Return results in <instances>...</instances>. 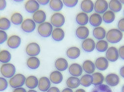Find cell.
<instances>
[{
    "label": "cell",
    "mask_w": 124,
    "mask_h": 92,
    "mask_svg": "<svg viewBox=\"0 0 124 92\" xmlns=\"http://www.w3.org/2000/svg\"><path fill=\"white\" fill-rule=\"evenodd\" d=\"M123 37L121 31L117 29H112L108 31L106 34V37L108 43L115 44L119 43Z\"/></svg>",
    "instance_id": "6da1fadb"
},
{
    "label": "cell",
    "mask_w": 124,
    "mask_h": 92,
    "mask_svg": "<svg viewBox=\"0 0 124 92\" xmlns=\"http://www.w3.org/2000/svg\"><path fill=\"white\" fill-rule=\"evenodd\" d=\"M53 25L51 23L45 22L39 25L37 32L40 36L42 37H48L51 36L53 32Z\"/></svg>",
    "instance_id": "7a4b0ae2"
},
{
    "label": "cell",
    "mask_w": 124,
    "mask_h": 92,
    "mask_svg": "<svg viewBox=\"0 0 124 92\" xmlns=\"http://www.w3.org/2000/svg\"><path fill=\"white\" fill-rule=\"evenodd\" d=\"M0 72L4 77L11 78L15 75L16 68V67L11 63L4 64L0 68Z\"/></svg>",
    "instance_id": "3957f363"
},
{
    "label": "cell",
    "mask_w": 124,
    "mask_h": 92,
    "mask_svg": "<svg viewBox=\"0 0 124 92\" xmlns=\"http://www.w3.org/2000/svg\"><path fill=\"white\" fill-rule=\"evenodd\" d=\"M26 77L22 74H15L14 76L10 78L9 80V84L13 88H17L22 87L25 82Z\"/></svg>",
    "instance_id": "277c9868"
},
{
    "label": "cell",
    "mask_w": 124,
    "mask_h": 92,
    "mask_svg": "<svg viewBox=\"0 0 124 92\" xmlns=\"http://www.w3.org/2000/svg\"><path fill=\"white\" fill-rule=\"evenodd\" d=\"M50 21L53 26L56 28H61L65 23V18L63 14L57 12L52 15Z\"/></svg>",
    "instance_id": "5b68a950"
},
{
    "label": "cell",
    "mask_w": 124,
    "mask_h": 92,
    "mask_svg": "<svg viewBox=\"0 0 124 92\" xmlns=\"http://www.w3.org/2000/svg\"><path fill=\"white\" fill-rule=\"evenodd\" d=\"M36 28V23L32 19L27 18L24 20L21 24L22 30L26 33H31L34 32Z\"/></svg>",
    "instance_id": "8992f818"
},
{
    "label": "cell",
    "mask_w": 124,
    "mask_h": 92,
    "mask_svg": "<svg viewBox=\"0 0 124 92\" xmlns=\"http://www.w3.org/2000/svg\"><path fill=\"white\" fill-rule=\"evenodd\" d=\"M25 52L29 57L37 56L40 53V46L36 43H31L26 46Z\"/></svg>",
    "instance_id": "52a82bcc"
},
{
    "label": "cell",
    "mask_w": 124,
    "mask_h": 92,
    "mask_svg": "<svg viewBox=\"0 0 124 92\" xmlns=\"http://www.w3.org/2000/svg\"><path fill=\"white\" fill-rule=\"evenodd\" d=\"M108 8V4L106 0H96L94 4V9L98 14H103L106 12Z\"/></svg>",
    "instance_id": "ba28073f"
},
{
    "label": "cell",
    "mask_w": 124,
    "mask_h": 92,
    "mask_svg": "<svg viewBox=\"0 0 124 92\" xmlns=\"http://www.w3.org/2000/svg\"><path fill=\"white\" fill-rule=\"evenodd\" d=\"M119 57L118 49L114 46L109 47L106 51V58L108 61L111 62H115L118 60Z\"/></svg>",
    "instance_id": "9c48e42d"
},
{
    "label": "cell",
    "mask_w": 124,
    "mask_h": 92,
    "mask_svg": "<svg viewBox=\"0 0 124 92\" xmlns=\"http://www.w3.org/2000/svg\"><path fill=\"white\" fill-rule=\"evenodd\" d=\"M7 45L11 49L18 48L22 43V39L18 36L13 35L9 37L7 40Z\"/></svg>",
    "instance_id": "30bf717a"
},
{
    "label": "cell",
    "mask_w": 124,
    "mask_h": 92,
    "mask_svg": "<svg viewBox=\"0 0 124 92\" xmlns=\"http://www.w3.org/2000/svg\"><path fill=\"white\" fill-rule=\"evenodd\" d=\"M26 11L30 13H34L39 9L40 4L36 0H28L25 4Z\"/></svg>",
    "instance_id": "8fae6325"
},
{
    "label": "cell",
    "mask_w": 124,
    "mask_h": 92,
    "mask_svg": "<svg viewBox=\"0 0 124 92\" xmlns=\"http://www.w3.org/2000/svg\"><path fill=\"white\" fill-rule=\"evenodd\" d=\"M95 43L92 38H86L84 39L81 44L82 48L86 52H91L95 48Z\"/></svg>",
    "instance_id": "7c38bea8"
},
{
    "label": "cell",
    "mask_w": 124,
    "mask_h": 92,
    "mask_svg": "<svg viewBox=\"0 0 124 92\" xmlns=\"http://www.w3.org/2000/svg\"><path fill=\"white\" fill-rule=\"evenodd\" d=\"M32 19L36 24H40L45 22L46 19V14L42 10H38L34 12L32 16Z\"/></svg>",
    "instance_id": "4fadbf2b"
},
{
    "label": "cell",
    "mask_w": 124,
    "mask_h": 92,
    "mask_svg": "<svg viewBox=\"0 0 124 92\" xmlns=\"http://www.w3.org/2000/svg\"><path fill=\"white\" fill-rule=\"evenodd\" d=\"M51 87V81L46 77H42L39 79L38 87L40 91L45 92H47Z\"/></svg>",
    "instance_id": "5bb4252c"
},
{
    "label": "cell",
    "mask_w": 124,
    "mask_h": 92,
    "mask_svg": "<svg viewBox=\"0 0 124 92\" xmlns=\"http://www.w3.org/2000/svg\"><path fill=\"white\" fill-rule=\"evenodd\" d=\"M82 67L77 63L71 64L69 67V72L70 74L73 76L78 77L80 76L82 74Z\"/></svg>",
    "instance_id": "9a60e30c"
},
{
    "label": "cell",
    "mask_w": 124,
    "mask_h": 92,
    "mask_svg": "<svg viewBox=\"0 0 124 92\" xmlns=\"http://www.w3.org/2000/svg\"><path fill=\"white\" fill-rule=\"evenodd\" d=\"M95 67L99 70L104 71L107 69L109 66L108 60L104 57H99L97 58L95 62Z\"/></svg>",
    "instance_id": "2e32d148"
},
{
    "label": "cell",
    "mask_w": 124,
    "mask_h": 92,
    "mask_svg": "<svg viewBox=\"0 0 124 92\" xmlns=\"http://www.w3.org/2000/svg\"><path fill=\"white\" fill-rule=\"evenodd\" d=\"M89 35V29L85 26L78 27L76 31V35L80 39H85L87 38Z\"/></svg>",
    "instance_id": "e0dca14e"
},
{
    "label": "cell",
    "mask_w": 124,
    "mask_h": 92,
    "mask_svg": "<svg viewBox=\"0 0 124 92\" xmlns=\"http://www.w3.org/2000/svg\"><path fill=\"white\" fill-rule=\"evenodd\" d=\"M105 82L108 86L115 87L118 85L120 82V78L118 75L115 74H110L105 78Z\"/></svg>",
    "instance_id": "ac0fdd59"
},
{
    "label": "cell",
    "mask_w": 124,
    "mask_h": 92,
    "mask_svg": "<svg viewBox=\"0 0 124 92\" xmlns=\"http://www.w3.org/2000/svg\"><path fill=\"white\" fill-rule=\"evenodd\" d=\"M102 17L97 13H94L91 14L89 18V22L90 24L94 27H99L102 22Z\"/></svg>",
    "instance_id": "d6986e66"
},
{
    "label": "cell",
    "mask_w": 124,
    "mask_h": 92,
    "mask_svg": "<svg viewBox=\"0 0 124 92\" xmlns=\"http://www.w3.org/2000/svg\"><path fill=\"white\" fill-rule=\"evenodd\" d=\"M94 5L91 0H83L80 4V8L84 12H91L94 9Z\"/></svg>",
    "instance_id": "ffe728a7"
},
{
    "label": "cell",
    "mask_w": 124,
    "mask_h": 92,
    "mask_svg": "<svg viewBox=\"0 0 124 92\" xmlns=\"http://www.w3.org/2000/svg\"><path fill=\"white\" fill-rule=\"evenodd\" d=\"M49 79L53 84H58L61 83L63 81V76L60 71L55 70L51 73Z\"/></svg>",
    "instance_id": "44dd1931"
},
{
    "label": "cell",
    "mask_w": 124,
    "mask_h": 92,
    "mask_svg": "<svg viewBox=\"0 0 124 92\" xmlns=\"http://www.w3.org/2000/svg\"><path fill=\"white\" fill-rule=\"evenodd\" d=\"M64 31L61 28H56L53 30L52 37L56 42H61L65 37Z\"/></svg>",
    "instance_id": "7402d4cb"
},
{
    "label": "cell",
    "mask_w": 124,
    "mask_h": 92,
    "mask_svg": "<svg viewBox=\"0 0 124 92\" xmlns=\"http://www.w3.org/2000/svg\"><path fill=\"white\" fill-rule=\"evenodd\" d=\"M26 65L29 68L35 70L40 67V61L36 56L30 57L26 61Z\"/></svg>",
    "instance_id": "603a6c76"
},
{
    "label": "cell",
    "mask_w": 124,
    "mask_h": 92,
    "mask_svg": "<svg viewBox=\"0 0 124 92\" xmlns=\"http://www.w3.org/2000/svg\"><path fill=\"white\" fill-rule=\"evenodd\" d=\"M68 62L66 59L63 58H60L56 60L55 62L56 68L60 71L66 70L68 67Z\"/></svg>",
    "instance_id": "cb8c5ba5"
},
{
    "label": "cell",
    "mask_w": 124,
    "mask_h": 92,
    "mask_svg": "<svg viewBox=\"0 0 124 92\" xmlns=\"http://www.w3.org/2000/svg\"><path fill=\"white\" fill-rule=\"evenodd\" d=\"M38 81L39 80L36 76L31 75L26 78L25 84L28 88L33 90L38 87Z\"/></svg>",
    "instance_id": "d4e9b609"
},
{
    "label": "cell",
    "mask_w": 124,
    "mask_h": 92,
    "mask_svg": "<svg viewBox=\"0 0 124 92\" xmlns=\"http://www.w3.org/2000/svg\"><path fill=\"white\" fill-rule=\"evenodd\" d=\"M66 54L67 57L70 59H76L78 58L80 55V50L77 47H71L67 50Z\"/></svg>",
    "instance_id": "484cf974"
},
{
    "label": "cell",
    "mask_w": 124,
    "mask_h": 92,
    "mask_svg": "<svg viewBox=\"0 0 124 92\" xmlns=\"http://www.w3.org/2000/svg\"><path fill=\"white\" fill-rule=\"evenodd\" d=\"M82 67L85 72L89 74H93L95 70V64L90 60L85 61L82 64Z\"/></svg>",
    "instance_id": "4316f807"
},
{
    "label": "cell",
    "mask_w": 124,
    "mask_h": 92,
    "mask_svg": "<svg viewBox=\"0 0 124 92\" xmlns=\"http://www.w3.org/2000/svg\"><path fill=\"white\" fill-rule=\"evenodd\" d=\"M106 32L105 30L101 27H95L93 30V36L98 40H102L106 37Z\"/></svg>",
    "instance_id": "83f0119b"
},
{
    "label": "cell",
    "mask_w": 124,
    "mask_h": 92,
    "mask_svg": "<svg viewBox=\"0 0 124 92\" xmlns=\"http://www.w3.org/2000/svg\"><path fill=\"white\" fill-rule=\"evenodd\" d=\"M76 22L80 26H85L88 23L89 17L85 12L79 13L76 16Z\"/></svg>",
    "instance_id": "f1b7e54d"
},
{
    "label": "cell",
    "mask_w": 124,
    "mask_h": 92,
    "mask_svg": "<svg viewBox=\"0 0 124 92\" xmlns=\"http://www.w3.org/2000/svg\"><path fill=\"white\" fill-rule=\"evenodd\" d=\"M64 4L62 0H50L49 6L52 11L58 12L61 11L63 7Z\"/></svg>",
    "instance_id": "f546056e"
},
{
    "label": "cell",
    "mask_w": 124,
    "mask_h": 92,
    "mask_svg": "<svg viewBox=\"0 0 124 92\" xmlns=\"http://www.w3.org/2000/svg\"><path fill=\"white\" fill-rule=\"evenodd\" d=\"M110 11L114 12H118L121 11L122 5L119 0H111L109 3Z\"/></svg>",
    "instance_id": "4dcf8cb0"
},
{
    "label": "cell",
    "mask_w": 124,
    "mask_h": 92,
    "mask_svg": "<svg viewBox=\"0 0 124 92\" xmlns=\"http://www.w3.org/2000/svg\"><path fill=\"white\" fill-rule=\"evenodd\" d=\"M66 84L68 88L70 89H76L80 84V79L77 77L71 76L67 79Z\"/></svg>",
    "instance_id": "1f68e13d"
},
{
    "label": "cell",
    "mask_w": 124,
    "mask_h": 92,
    "mask_svg": "<svg viewBox=\"0 0 124 92\" xmlns=\"http://www.w3.org/2000/svg\"><path fill=\"white\" fill-rule=\"evenodd\" d=\"M12 59V55L8 51L3 50L0 51V62L4 64L8 63Z\"/></svg>",
    "instance_id": "d6a6232c"
},
{
    "label": "cell",
    "mask_w": 124,
    "mask_h": 92,
    "mask_svg": "<svg viewBox=\"0 0 124 92\" xmlns=\"http://www.w3.org/2000/svg\"><path fill=\"white\" fill-rule=\"evenodd\" d=\"M115 19V14L114 12L111 11H107L103 13L102 19L104 22L107 24L112 23Z\"/></svg>",
    "instance_id": "836d02e7"
},
{
    "label": "cell",
    "mask_w": 124,
    "mask_h": 92,
    "mask_svg": "<svg viewBox=\"0 0 124 92\" xmlns=\"http://www.w3.org/2000/svg\"><path fill=\"white\" fill-rule=\"evenodd\" d=\"M92 84L94 86H97L102 84L104 80V77L103 74L100 73H95L92 74Z\"/></svg>",
    "instance_id": "e575fe53"
},
{
    "label": "cell",
    "mask_w": 124,
    "mask_h": 92,
    "mask_svg": "<svg viewBox=\"0 0 124 92\" xmlns=\"http://www.w3.org/2000/svg\"><path fill=\"white\" fill-rule=\"evenodd\" d=\"M23 21V17L21 13L15 12L11 17V22L15 25H19L22 24Z\"/></svg>",
    "instance_id": "d590c367"
},
{
    "label": "cell",
    "mask_w": 124,
    "mask_h": 92,
    "mask_svg": "<svg viewBox=\"0 0 124 92\" xmlns=\"http://www.w3.org/2000/svg\"><path fill=\"white\" fill-rule=\"evenodd\" d=\"M92 75L89 74H86L82 76L80 79V84L85 87H89L92 84Z\"/></svg>",
    "instance_id": "8d00e7d4"
},
{
    "label": "cell",
    "mask_w": 124,
    "mask_h": 92,
    "mask_svg": "<svg viewBox=\"0 0 124 92\" xmlns=\"http://www.w3.org/2000/svg\"><path fill=\"white\" fill-rule=\"evenodd\" d=\"M95 48L97 51L99 52H104L107 51L108 48V43L107 41L104 40H99L96 43Z\"/></svg>",
    "instance_id": "74e56055"
},
{
    "label": "cell",
    "mask_w": 124,
    "mask_h": 92,
    "mask_svg": "<svg viewBox=\"0 0 124 92\" xmlns=\"http://www.w3.org/2000/svg\"><path fill=\"white\" fill-rule=\"evenodd\" d=\"M11 26V22L6 17L0 18V30L3 31L8 30Z\"/></svg>",
    "instance_id": "f35d334b"
},
{
    "label": "cell",
    "mask_w": 124,
    "mask_h": 92,
    "mask_svg": "<svg viewBox=\"0 0 124 92\" xmlns=\"http://www.w3.org/2000/svg\"><path fill=\"white\" fill-rule=\"evenodd\" d=\"M91 92H112L109 86L105 84H101L95 86Z\"/></svg>",
    "instance_id": "ab89813d"
},
{
    "label": "cell",
    "mask_w": 124,
    "mask_h": 92,
    "mask_svg": "<svg viewBox=\"0 0 124 92\" xmlns=\"http://www.w3.org/2000/svg\"><path fill=\"white\" fill-rule=\"evenodd\" d=\"M78 0H63V4L68 7H74L78 3Z\"/></svg>",
    "instance_id": "60d3db41"
},
{
    "label": "cell",
    "mask_w": 124,
    "mask_h": 92,
    "mask_svg": "<svg viewBox=\"0 0 124 92\" xmlns=\"http://www.w3.org/2000/svg\"><path fill=\"white\" fill-rule=\"evenodd\" d=\"M8 87V82L4 77H0V92L6 90Z\"/></svg>",
    "instance_id": "b9f144b4"
},
{
    "label": "cell",
    "mask_w": 124,
    "mask_h": 92,
    "mask_svg": "<svg viewBox=\"0 0 124 92\" xmlns=\"http://www.w3.org/2000/svg\"><path fill=\"white\" fill-rule=\"evenodd\" d=\"M8 39V36L6 31L0 30V44L4 43Z\"/></svg>",
    "instance_id": "7bdbcfd3"
},
{
    "label": "cell",
    "mask_w": 124,
    "mask_h": 92,
    "mask_svg": "<svg viewBox=\"0 0 124 92\" xmlns=\"http://www.w3.org/2000/svg\"><path fill=\"white\" fill-rule=\"evenodd\" d=\"M118 29L121 32H124V18L121 19L118 23Z\"/></svg>",
    "instance_id": "ee69618b"
},
{
    "label": "cell",
    "mask_w": 124,
    "mask_h": 92,
    "mask_svg": "<svg viewBox=\"0 0 124 92\" xmlns=\"http://www.w3.org/2000/svg\"><path fill=\"white\" fill-rule=\"evenodd\" d=\"M118 52H119V55L120 58L124 60V45L122 46L121 47H120L118 50Z\"/></svg>",
    "instance_id": "f6af8a7d"
},
{
    "label": "cell",
    "mask_w": 124,
    "mask_h": 92,
    "mask_svg": "<svg viewBox=\"0 0 124 92\" xmlns=\"http://www.w3.org/2000/svg\"><path fill=\"white\" fill-rule=\"evenodd\" d=\"M7 6L6 0H0V11L4 10Z\"/></svg>",
    "instance_id": "bcb514c9"
},
{
    "label": "cell",
    "mask_w": 124,
    "mask_h": 92,
    "mask_svg": "<svg viewBox=\"0 0 124 92\" xmlns=\"http://www.w3.org/2000/svg\"><path fill=\"white\" fill-rule=\"evenodd\" d=\"M36 1L40 5L45 6L49 3L50 0H36Z\"/></svg>",
    "instance_id": "7dc6e473"
},
{
    "label": "cell",
    "mask_w": 124,
    "mask_h": 92,
    "mask_svg": "<svg viewBox=\"0 0 124 92\" xmlns=\"http://www.w3.org/2000/svg\"><path fill=\"white\" fill-rule=\"evenodd\" d=\"M46 92H60V90L56 87H52L50 88Z\"/></svg>",
    "instance_id": "c3c4849f"
},
{
    "label": "cell",
    "mask_w": 124,
    "mask_h": 92,
    "mask_svg": "<svg viewBox=\"0 0 124 92\" xmlns=\"http://www.w3.org/2000/svg\"><path fill=\"white\" fill-rule=\"evenodd\" d=\"M13 92H27V91L23 87H19L15 88L13 91Z\"/></svg>",
    "instance_id": "681fc988"
},
{
    "label": "cell",
    "mask_w": 124,
    "mask_h": 92,
    "mask_svg": "<svg viewBox=\"0 0 124 92\" xmlns=\"http://www.w3.org/2000/svg\"><path fill=\"white\" fill-rule=\"evenodd\" d=\"M120 74L121 76L123 77L124 78V66H123L120 70Z\"/></svg>",
    "instance_id": "f907efd6"
},
{
    "label": "cell",
    "mask_w": 124,
    "mask_h": 92,
    "mask_svg": "<svg viewBox=\"0 0 124 92\" xmlns=\"http://www.w3.org/2000/svg\"><path fill=\"white\" fill-rule=\"evenodd\" d=\"M62 92H73V91L71 90V89L67 88L64 89L63 91H62Z\"/></svg>",
    "instance_id": "816d5d0a"
},
{
    "label": "cell",
    "mask_w": 124,
    "mask_h": 92,
    "mask_svg": "<svg viewBox=\"0 0 124 92\" xmlns=\"http://www.w3.org/2000/svg\"><path fill=\"white\" fill-rule=\"evenodd\" d=\"M75 92H86L85 90L84 89H78L77 90V91H76Z\"/></svg>",
    "instance_id": "f5cc1de1"
},
{
    "label": "cell",
    "mask_w": 124,
    "mask_h": 92,
    "mask_svg": "<svg viewBox=\"0 0 124 92\" xmlns=\"http://www.w3.org/2000/svg\"><path fill=\"white\" fill-rule=\"evenodd\" d=\"M13 1H15V2H18V3H19V2H22L24 0H13Z\"/></svg>",
    "instance_id": "db71d44e"
},
{
    "label": "cell",
    "mask_w": 124,
    "mask_h": 92,
    "mask_svg": "<svg viewBox=\"0 0 124 92\" xmlns=\"http://www.w3.org/2000/svg\"><path fill=\"white\" fill-rule=\"evenodd\" d=\"M27 92H37L36 91H35V90L30 89V90H29Z\"/></svg>",
    "instance_id": "11a10c76"
},
{
    "label": "cell",
    "mask_w": 124,
    "mask_h": 92,
    "mask_svg": "<svg viewBox=\"0 0 124 92\" xmlns=\"http://www.w3.org/2000/svg\"><path fill=\"white\" fill-rule=\"evenodd\" d=\"M119 1L121 3V4H123L124 5V0H119Z\"/></svg>",
    "instance_id": "9f6ffc18"
},
{
    "label": "cell",
    "mask_w": 124,
    "mask_h": 92,
    "mask_svg": "<svg viewBox=\"0 0 124 92\" xmlns=\"http://www.w3.org/2000/svg\"><path fill=\"white\" fill-rule=\"evenodd\" d=\"M122 92H124V85L122 88Z\"/></svg>",
    "instance_id": "6f0895ef"
},
{
    "label": "cell",
    "mask_w": 124,
    "mask_h": 92,
    "mask_svg": "<svg viewBox=\"0 0 124 92\" xmlns=\"http://www.w3.org/2000/svg\"></svg>",
    "instance_id": "680465c9"
},
{
    "label": "cell",
    "mask_w": 124,
    "mask_h": 92,
    "mask_svg": "<svg viewBox=\"0 0 124 92\" xmlns=\"http://www.w3.org/2000/svg\"><path fill=\"white\" fill-rule=\"evenodd\" d=\"M0 51H1V50H0Z\"/></svg>",
    "instance_id": "91938a15"
}]
</instances>
